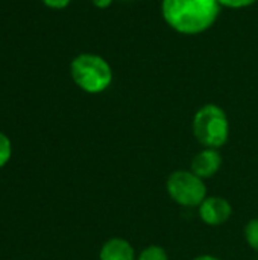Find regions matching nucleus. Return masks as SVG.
<instances>
[{"instance_id": "obj_6", "label": "nucleus", "mask_w": 258, "mask_h": 260, "mask_svg": "<svg viewBox=\"0 0 258 260\" xmlns=\"http://www.w3.org/2000/svg\"><path fill=\"white\" fill-rule=\"evenodd\" d=\"M222 166V155L217 149L205 148L199 154H196L192 160V172L202 180L211 178L217 174Z\"/></svg>"}, {"instance_id": "obj_8", "label": "nucleus", "mask_w": 258, "mask_h": 260, "mask_svg": "<svg viewBox=\"0 0 258 260\" xmlns=\"http://www.w3.org/2000/svg\"><path fill=\"white\" fill-rule=\"evenodd\" d=\"M137 260H169L167 259V253L164 251L163 247H158V245H151L148 248H144L140 254Z\"/></svg>"}, {"instance_id": "obj_4", "label": "nucleus", "mask_w": 258, "mask_h": 260, "mask_svg": "<svg viewBox=\"0 0 258 260\" xmlns=\"http://www.w3.org/2000/svg\"><path fill=\"white\" fill-rule=\"evenodd\" d=\"M166 189L169 197L182 207L201 206L207 198V187L202 178L192 171H176L169 175Z\"/></svg>"}, {"instance_id": "obj_2", "label": "nucleus", "mask_w": 258, "mask_h": 260, "mask_svg": "<svg viewBox=\"0 0 258 260\" xmlns=\"http://www.w3.org/2000/svg\"><path fill=\"white\" fill-rule=\"evenodd\" d=\"M70 73L75 84L91 94L105 91L113 82V70L106 59L94 53H81L73 58Z\"/></svg>"}, {"instance_id": "obj_9", "label": "nucleus", "mask_w": 258, "mask_h": 260, "mask_svg": "<svg viewBox=\"0 0 258 260\" xmlns=\"http://www.w3.org/2000/svg\"><path fill=\"white\" fill-rule=\"evenodd\" d=\"M245 239L252 250L258 253V218L251 219L245 227Z\"/></svg>"}, {"instance_id": "obj_12", "label": "nucleus", "mask_w": 258, "mask_h": 260, "mask_svg": "<svg viewBox=\"0 0 258 260\" xmlns=\"http://www.w3.org/2000/svg\"><path fill=\"white\" fill-rule=\"evenodd\" d=\"M47 8H52V9H64L70 5L71 0H41Z\"/></svg>"}, {"instance_id": "obj_1", "label": "nucleus", "mask_w": 258, "mask_h": 260, "mask_svg": "<svg viewBox=\"0 0 258 260\" xmlns=\"http://www.w3.org/2000/svg\"><path fill=\"white\" fill-rule=\"evenodd\" d=\"M161 12L173 30L198 35L216 23L220 3L217 0H161Z\"/></svg>"}, {"instance_id": "obj_13", "label": "nucleus", "mask_w": 258, "mask_h": 260, "mask_svg": "<svg viewBox=\"0 0 258 260\" xmlns=\"http://www.w3.org/2000/svg\"><path fill=\"white\" fill-rule=\"evenodd\" d=\"M91 2H93V5H94L96 8L105 9V8H108V6H111V3H113L114 0H91Z\"/></svg>"}, {"instance_id": "obj_10", "label": "nucleus", "mask_w": 258, "mask_h": 260, "mask_svg": "<svg viewBox=\"0 0 258 260\" xmlns=\"http://www.w3.org/2000/svg\"><path fill=\"white\" fill-rule=\"evenodd\" d=\"M12 155V145L6 134L0 131V168H3Z\"/></svg>"}, {"instance_id": "obj_7", "label": "nucleus", "mask_w": 258, "mask_h": 260, "mask_svg": "<svg viewBox=\"0 0 258 260\" xmlns=\"http://www.w3.org/2000/svg\"><path fill=\"white\" fill-rule=\"evenodd\" d=\"M99 260H135V253L128 241L113 238L103 244Z\"/></svg>"}, {"instance_id": "obj_3", "label": "nucleus", "mask_w": 258, "mask_h": 260, "mask_svg": "<svg viewBox=\"0 0 258 260\" xmlns=\"http://www.w3.org/2000/svg\"><path fill=\"white\" fill-rule=\"evenodd\" d=\"M193 136L204 148L217 149L224 146L230 136L227 113L214 104L201 107L193 117Z\"/></svg>"}, {"instance_id": "obj_14", "label": "nucleus", "mask_w": 258, "mask_h": 260, "mask_svg": "<svg viewBox=\"0 0 258 260\" xmlns=\"http://www.w3.org/2000/svg\"><path fill=\"white\" fill-rule=\"evenodd\" d=\"M193 260H220L219 257H214V256H210V254H204V256H199Z\"/></svg>"}, {"instance_id": "obj_5", "label": "nucleus", "mask_w": 258, "mask_h": 260, "mask_svg": "<svg viewBox=\"0 0 258 260\" xmlns=\"http://www.w3.org/2000/svg\"><path fill=\"white\" fill-rule=\"evenodd\" d=\"M233 215L231 204L220 197H208L199 206V216L201 219L211 227H217L225 224Z\"/></svg>"}, {"instance_id": "obj_15", "label": "nucleus", "mask_w": 258, "mask_h": 260, "mask_svg": "<svg viewBox=\"0 0 258 260\" xmlns=\"http://www.w3.org/2000/svg\"><path fill=\"white\" fill-rule=\"evenodd\" d=\"M122 2H129V0H122Z\"/></svg>"}, {"instance_id": "obj_11", "label": "nucleus", "mask_w": 258, "mask_h": 260, "mask_svg": "<svg viewBox=\"0 0 258 260\" xmlns=\"http://www.w3.org/2000/svg\"><path fill=\"white\" fill-rule=\"evenodd\" d=\"M220 3V6H227V8H233V9H242V8H248L251 5H254L257 0H217Z\"/></svg>"}, {"instance_id": "obj_16", "label": "nucleus", "mask_w": 258, "mask_h": 260, "mask_svg": "<svg viewBox=\"0 0 258 260\" xmlns=\"http://www.w3.org/2000/svg\"><path fill=\"white\" fill-rule=\"evenodd\" d=\"M257 260H258V259H257Z\"/></svg>"}]
</instances>
